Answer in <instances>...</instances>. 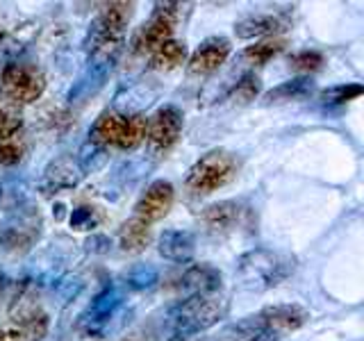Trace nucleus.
<instances>
[{"label": "nucleus", "mask_w": 364, "mask_h": 341, "mask_svg": "<svg viewBox=\"0 0 364 341\" xmlns=\"http://www.w3.org/2000/svg\"><path fill=\"white\" fill-rule=\"evenodd\" d=\"M296 269L299 257L289 250L257 246L237 259V282L246 291H269L287 282Z\"/></svg>", "instance_id": "obj_1"}, {"label": "nucleus", "mask_w": 364, "mask_h": 341, "mask_svg": "<svg viewBox=\"0 0 364 341\" xmlns=\"http://www.w3.org/2000/svg\"><path fill=\"white\" fill-rule=\"evenodd\" d=\"M230 312V301L221 293L212 296H191L180 301L168 314V325L173 337H193L208 332L219 325Z\"/></svg>", "instance_id": "obj_2"}, {"label": "nucleus", "mask_w": 364, "mask_h": 341, "mask_svg": "<svg viewBox=\"0 0 364 341\" xmlns=\"http://www.w3.org/2000/svg\"><path fill=\"white\" fill-rule=\"evenodd\" d=\"M237 157L230 151L216 148V151H210L196 159V164L187 170V189L196 196H208V193L230 185L237 178Z\"/></svg>", "instance_id": "obj_3"}, {"label": "nucleus", "mask_w": 364, "mask_h": 341, "mask_svg": "<svg viewBox=\"0 0 364 341\" xmlns=\"http://www.w3.org/2000/svg\"><path fill=\"white\" fill-rule=\"evenodd\" d=\"M46 75L39 66L28 62H9L0 73V94L9 105H32L37 102L46 91Z\"/></svg>", "instance_id": "obj_4"}, {"label": "nucleus", "mask_w": 364, "mask_h": 341, "mask_svg": "<svg viewBox=\"0 0 364 341\" xmlns=\"http://www.w3.org/2000/svg\"><path fill=\"white\" fill-rule=\"evenodd\" d=\"M310 321V312L296 303H278L269 305L259 310L253 316H246L242 323H237V330H246V332H271L276 337L291 335L301 330Z\"/></svg>", "instance_id": "obj_5"}, {"label": "nucleus", "mask_w": 364, "mask_h": 341, "mask_svg": "<svg viewBox=\"0 0 364 341\" xmlns=\"http://www.w3.org/2000/svg\"><path fill=\"white\" fill-rule=\"evenodd\" d=\"M41 214L34 210L32 205H21L18 210L5 216L3 225H0V248L9 255H23L37 244L41 234Z\"/></svg>", "instance_id": "obj_6"}, {"label": "nucleus", "mask_w": 364, "mask_h": 341, "mask_svg": "<svg viewBox=\"0 0 364 341\" xmlns=\"http://www.w3.org/2000/svg\"><path fill=\"white\" fill-rule=\"evenodd\" d=\"M182 16V5L180 3H157L151 18L136 30L132 37V53L134 55H146L157 50L159 45L173 39V32Z\"/></svg>", "instance_id": "obj_7"}, {"label": "nucleus", "mask_w": 364, "mask_h": 341, "mask_svg": "<svg viewBox=\"0 0 364 341\" xmlns=\"http://www.w3.org/2000/svg\"><path fill=\"white\" fill-rule=\"evenodd\" d=\"M185 128V114L176 105L159 107L151 119H148L146 128V144L148 151L153 155H164L173 148Z\"/></svg>", "instance_id": "obj_8"}, {"label": "nucleus", "mask_w": 364, "mask_h": 341, "mask_svg": "<svg viewBox=\"0 0 364 341\" xmlns=\"http://www.w3.org/2000/svg\"><path fill=\"white\" fill-rule=\"evenodd\" d=\"M248 216L250 207H246L242 200H219L203 207L198 221L212 234H230L248 223Z\"/></svg>", "instance_id": "obj_9"}, {"label": "nucleus", "mask_w": 364, "mask_h": 341, "mask_svg": "<svg viewBox=\"0 0 364 341\" xmlns=\"http://www.w3.org/2000/svg\"><path fill=\"white\" fill-rule=\"evenodd\" d=\"M82 170L73 157H57L43 168V173L37 182V191L43 198H55L57 193L73 191L82 182Z\"/></svg>", "instance_id": "obj_10"}, {"label": "nucleus", "mask_w": 364, "mask_h": 341, "mask_svg": "<svg viewBox=\"0 0 364 341\" xmlns=\"http://www.w3.org/2000/svg\"><path fill=\"white\" fill-rule=\"evenodd\" d=\"M176 200V189L168 180H155L146 187L141 198L134 205V216L146 223L162 221Z\"/></svg>", "instance_id": "obj_11"}, {"label": "nucleus", "mask_w": 364, "mask_h": 341, "mask_svg": "<svg viewBox=\"0 0 364 341\" xmlns=\"http://www.w3.org/2000/svg\"><path fill=\"white\" fill-rule=\"evenodd\" d=\"M230 53H232V43L228 37H221V34H216V37H208L205 41L198 43L196 50L191 53L187 68H189L191 75L216 73L225 64L228 57H230Z\"/></svg>", "instance_id": "obj_12"}, {"label": "nucleus", "mask_w": 364, "mask_h": 341, "mask_svg": "<svg viewBox=\"0 0 364 341\" xmlns=\"http://www.w3.org/2000/svg\"><path fill=\"white\" fill-rule=\"evenodd\" d=\"M223 287V273L214 264L200 261V264H191L182 276L178 278V291L191 298V296H212L219 293Z\"/></svg>", "instance_id": "obj_13"}, {"label": "nucleus", "mask_w": 364, "mask_h": 341, "mask_svg": "<svg viewBox=\"0 0 364 341\" xmlns=\"http://www.w3.org/2000/svg\"><path fill=\"white\" fill-rule=\"evenodd\" d=\"M123 307V287L119 284H109L102 289L94 301H91L89 310L85 314V323L89 332H100L105 330V325L119 314Z\"/></svg>", "instance_id": "obj_14"}, {"label": "nucleus", "mask_w": 364, "mask_h": 341, "mask_svg": "<svg viewBox=\"0 0 364 341\" xmlns=\"http://www.w3.org/2000/svg\"><path fill=\"white\" fill-rule=\"evenodd\" d=\"M289 23L280 14H267V11H257V14H248L235 23V34L239 39H271L276 34L287 30Z\"/></svg>", "instance_id": "obj_15"}, {"label": "nucleus", "mask_w": 364, "mask_h": 341, "mask_svg": "<svg viewBox=\"0 0 364 341\" xmlns=\"http://www.w3.org/2000/svg\"><path fill=\"white\" fill-rule=\"evenodd\" d=\"M32 23L21 14L0 16V50L7 55H18L32 39Z\"/></svg>", "instance_id": "obj_16"}, {"label": "nucleus", "mask_w": 364, "mask_h": 341, "mask_svg": "<svg viewBox=\"0 0 364 341\" xmlns=\"http://www.w3.org/2000/svg\"><path fill=\"white\" fill-rule=\"evenodd\" d=\"M157 253L176 264H187L196 255V237L189 230H164L157 239Z\"/></svg>", "instance_id": "obj_17"}, {"label": "nucleus", "mask_w": 364, "mask_h": 341, "mask_svg": "<svg viewBox=\"0 0 364 341\" xmlns=\"http://www.w3.org/2000/svg\"><path fill=\"white\" fill-rule=\"evenodd\" d=\"M117 239H119V246H121L123 253L139 255L153 242V227H151V223H146V221L136 219V216H134V219L125 221L119 227Z\"/></svg>", "instance_id": "obj_18"}, {"label": "nucleus", "mask_w": 364, "mask_h": 341, "mask_svg": "<svg viewBox=\"0 0 364 341\" xmlns=\"http://www.w3.org/2000/svg\"><path fill=\"white\" fill-rule=\"evenodd\" d=\"M314 94V80L310 75H299L291 80H284L278 87L269 89L262 102L264 105H278V102H291V100H303Z\"/></svg>", "instance_id": "obj_19"}, {"label": "nucleus", "mask_w": 364, "mask_h": 341, "mask_svg": "<svg viewBox=\"0 0 364 341\" xmlns=\"http://www.w3.org/2000/svg\"><path fill=\"white\" fill-rule=\"evenodd\" d=\"M123 130V114L117 112H102L96 123L89 130V141H94L102 148H119Z\"/></svg>", "instance_id": "obj_20"}, {"label": "nucleus", "mask_w": 364, "mask_h": 341, "mask_svg": "<svg viewBox=\"0 0 364 341\" xmlns=\"http://www.w3.org/2000/svg\"><path fill=\"white\" fill-rule=\"evenodd\" d=\"M185 62H187V48H185V43L176 39L162 43L157 50L151 53V68L159 73L176 71V68H180Z\"/></svg>", "instance_id": "obj_21"}, {"label": "nucleus", "mask_w": 364, "mask_h": 341, "mask_svg": "<svg viewBox=\"0 0 364 341\" xmlns=\"http://www.w3.org/2000/svg\"><path fill=\"white\" fill-rule=\"evenodd\" d=\"M284 48H287V41L280 37H271V39H262L253 45H248L242 53V64L248 66L253 71L255 66H264L269 60H273L276 55H280Z\"/></svg>", "instance_id": "obj_22"}, {"label": "nucleus", "mask_w": 364, "mask_h": 341, "mask_svg": "<svg viewBox=\"0 0 364 341\" xmlns=\"http://www.w3.org/2000/svg\"><path fill=\"white\" fill-rule=\"evenodd\" d=\"M26 205V182L18 175L0 178V214L7 216Z\"/></svg>", "instance_id": "obj_23"}, {"label": "nucleus", "mask_w": 364, "mask_h": 341, "mask_svg": "<svg viewBox=\"0 0 364 341\" xmlns=\"http://www.w3.org/2000/svg\"><path fill=\"white\" fill-rule=\"evenodd\" d=\"M262 91V80L255 75V71H244L237 77V82L228 89V100L235 102V105H248L253 102Z\"/></svg>", "instance_id": "obj_24"}, {"label": "nucleus", "mask_w": 364, "mask_h": 341, "mask_svg": "<svg viewBox=\"0 0 364 341\" xmlns=\"http://www.w3.org/2000/svg\"><path fill=\"white\" fill-rule=\"evenodd\" d=\"M146 128H148V119L144 117L141 112L123 117L119 151H134L136 146H141L146 141Z\"/></svg>", "instance_id": "obj_25"}, {"label": "nucleus", "mask_w": 364, "mask_h": 341, "mask_svg": "<svg viewBox=\"0 0 364 341\" xmlns=\"http://www.w3.org/2000/svg\"><path fill=\"white\" fill-rule=\"evenodd\" d=\"M157 282H159V269L155 264H134L123 276V289L146 291L153 289Z\"/></svg>", "instance_id": "obj_26"}, {"label": "nucleus", "mask_w": 364, "mask_h": 341, "mask_svg": "<svg viewBox=\"0 0 364 341\" xmlns=\"http://www.w3.org/2000/svg\"><path fill=\"white\" fill-rule=\"evenodd\" d=\"M107 153H109L107 148H102V146H98V144L87 139L85 146L80 148L77 159H75L80 170H82V175L85 173H96V170L105 168V164L109 162V155Z\"/></svg>", "instance_id": "obj_27"}, {"label": "nucleus", "mask_w": 364, "mask_h": 341, "mask_svg": "<svg viewBox=\"0 0 364 341\" xmlns=\"http://www.w3.org/2000/svg\"><path fill=\"white\" fill-rule=\"evenodd\" d=\"M28 151V144H26V136L16 134V136H5L0 139V166L3 168H11L23 162Z\"/></svg>", "instance_id": "obj_28"}, {"label": "nucleus", "mask_w": 364, "mask_h": 341, "mask_svg": "<svg viewBox=\"0 0 364 341\" xmlns=\"http://www.w3.org/2000/svg\"><path fill=\"white\" fill-rule=\"evenodd\" d=\"M362 94H364V87L360 82H344V85L323 89L318 98H321L323 105H346V102L360 98Z\"/></svg>", "instance_id": "obj_29"}, {"label": "nucleus", "mask_w": 364, "mask_h": 341, "mask_svg": "<svg viewBox=\"0 0 364 341\" xmlns=\"http://www.w3.org/2000/svg\"><path fill=\"white\" fill-rule=\"evenodd\" d=\"M16 134H23L21 112H18V107L0 100V139H5V136H16Z\"/></svg>", "instance_id": "obj_30"}, {"label": "nucleus", "mask_w": 364, "mask_h": 341, "mask_svg": "<svg viewBox=\"0 0 364 341\" xmlns=\"http://www.w3.org/2000/svg\"><path fill=\"white\" fill-rule=\"evenodd\" d=\"M102 221V214L98 207H89V205H82V207H75L68 216V223L75 232H87V230H94L98 227Z\"/></svg>", "instance_id": "obj_31"}, {"label": "nucleus", "mask_w": 364, "mask_h": 341, "mask_svg": "<svg viewBox=\"0 0 364 341\" xmlns=\"http://www.w3.org/2000/svg\"><path fill=\"white\" fill-rule=\"evenodd\" d=\"M289 66L294 68V71H299L303 75H310L314 71H318V68L323 66V55L316 53V50H301L289 57Z\"/></svg>", "instance_id": "obj_32"}, {"label": "nucleus", "mask_w": 364, "mask_h": 341, "mask_svg": "<svg viewBox=\"0 0 364 341\" xmlns=\"http://www.w3.org/2000/svg\"><path fill=\"white\" fill-rule=\"evenodd\" d=\"M0 341H30L18 321L0 323Z\"/></svg>", "instance_id": "obj_33"}, {"label": "nucleus", "mask_w": 364, "mask_h": 341, "mask_svg": "<svg viewBox=\"0 0 364 341\" xmlns=\"http://www.w3.org/2000/svg\"><path fill=\"white\" fill-rule=\"evenodd\" d=\"M109 246H112V242L105 234H91L87 239V250H91V253H96V255L109 253Z\"/></svg>", "instance_id": "obj_34"}, {"label": "nucleus", "mask_w": 364, "mask_h": 341, "mask_svg": "<svg viewBox=\"0 0 364 341\" xmlns=\"http://www.w3.org/2000/svg\"><path fill=\"white\" fill-rule=\"evenodd\" d=\"M235 332L242 337V341H280V337L271 335V332H246V330H237Z\"/></svg>", "instance_id": "obj_35"}, {"label": "nucleus", "mask_w": 364, "mask_h": 341, "mask_svg": "<svg viewBox=\"0 0 364 341\" xmlns=\"http://www.w3.org/2000/svg\"><path fill=\"white\" fill-rule=\"evenodd\" d=\"M121 341H151L144 332H130V335H125Z\"/></svg>", "instance_id": "obj_36"}, {"label": "nucleus", "mask_w": 364, "mask_h": 341, "mask_svg": "<svg viewBox=\"0 0 364 341\" xmlns=\"http://www.w3.org/2000/svg\"><path fill=\"white\" fill-rule=\"evenodd\" d=\"M168 341H208V339L200 335H193V337H171Z\"/></svg>", "instance_id": "obj_37"}]
</instances>
